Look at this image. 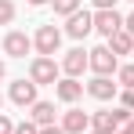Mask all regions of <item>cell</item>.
<instances>
[{"instance_id": "cell-1", "label": "cell", "mask_w": 134, "mask_h": 134, "mask_svg": "<svg viewBox=\"0 0 134 134\" xmlns=\"http://www.w3.org/2000/svg\"><path fill=\"white\" fill-rule=\"evenodd\" d=\"M62 44V33L54 29V25H40V33H36V51H40V58H51L54 51Z\"/></svg>"}, {"instance_id": "cell-2", "label": "cell", "mask_w": 134, "mask_h": 134, "mask_svg": "<svg viewBox=\"0 0 134 134\" xmlns=\"http://www.w3.org/2000/svg\"><path fill=\"white\" fill-rule=\"evenodd\" d=\"M91 69H94L98 76L116 72V54H112V47H94V51H91Z\"/></svg>"}, {"instance_id": "cell-3", "label": "cell", "mask_w": 134, "mask_h": 134, "mask_svg": "<svg viewBox=\"0 0 134 134\" xmlns=\"http://www.w3.org/2000/svg\"><path fill=\"white\" fill-rule=\"evenodd\" d=\"M94 29H98L102 36H109V40H112V36L123 29V18H120L116 11H98V15H94Z\"/></svg>"}, {"instance_id": "cell-4", "label": "cell", "mask_w": 134, "mask_h": 134, "mask_svg": "<svg viewBox=\"0 0 134 134\" xmlns=\"http://www.w3.org/2000/svg\"><path fill=\"white\" fill-rule=\"evenodd\" d=\"M87 65H91V54L83 51V47H72V51L65 54V62H62V69H65L72 80H76V76H80V72H83Z\"/></svg>"}, {"instance_id": "cell-5", "label": "cell", "mask_w": 134, "mask_h": 134, "mask_svg": "<svg viewBox=\"0 0 134 134\" xmlns=\"http://www.w3.org/2000/svg\"><path fill=\"white\" fill-rule=\"evenodd\" d=\"M91 29H94V15H87V11H76V15H69V25H65V33L69 36H87Z\"/></svg>"}, {"instance_id": "cell-6", "label": "cell", "mask_w": 134, "mask_h": 134, "mask_svg": "<svg viewBox=\"0 0 134 134\" xmlns=\"http://www.w3.org/2000/svg\"><path fill=\"white\" fill-rule=\"evenodd\" d=\"M54 80H58L54 58H36L33 62V83H54Z\"/></svg>"}, {"instance_id": "cell-7", "label": "cell", "mask_w": 134, "mask_h": 134, "mask_svg": "<svg viewBox=\"0 0 134 134\" xmlns=\"http://www.w3.org/2000/svg\"><path fill=\"white\" fill-rule=\"evenodd\" d=\"M11 102H15V105H36V83H33V80H29V83H25V80H18V83H11Z\"/></svg>"}, {"instance_id": "cell-8", "label": "cell", "mask_w": 134, "mask_h": 134, "mask_svg": "<svg viewBox=\"0 0 134 134\" xmlns=\"http://www.w3.org/2000/svg\"><path fill=\"white\" fill-rule=\"evenodd\" d=\"M29 47H33V40H29L25 33H7V40H4V51H7L11 58H25Z\"/></svg>"}, {"instance_id": "cell-9", "label": "cell", "mask_w": 134, "mask_h": 134, "mask_svg": "<svg viewBox=\"0 0 134 134\" xmlns=\"http://www.w3.org/2000/svg\"><path fill=\"white\" fill-rule=\"evenodd\" d=\"M87 123H91L87 112L69 109V112H65V120H62V131H65V134H83V131H87Z\"/></svg>"}, {"instance_id": "cell-10", "label": "cell", "mask_w": 134, "mask_h": 134, "mask_svg": "<svg viewBox=\"0 0 134 134\" xmlns=\"http://www.w3.org/2000/svg\"><path fill=\"white\" fill-rule=\"evenodd\" d=\"M91 123H94V131H98V134H120V123H123V120H120L116 112H94Z\"/></svg>"}, {"instance_id": "cell-11", "label": "cell", "mask_w": 134, "mask_h": 134, "mask_svg": "<svg viewBox=\"0 0 134 134\" xmlns=\"http://www.w3.org/2000/svg\"><path fill=\"white\" fill-rule=\"evenodd\" d=\"M87 91H91V98H98V102H109L112 94H116V83H112L109 76H94L87 83Z\"/></svg>"}, {"instance_id": "cell-12", "label": "cell", "mask_w": 134, "mask_h": 134, "mask_svg": "<svg viewBox=\"0 0 134 134\" xmlns=\"http://www.w3.org/2000/svg\"><path fill=\"white\" fill-rule=\"evenodd\" d=\"M33 123L36 127H54V105L51 102H36L33 105Z\"/></svg>"}, {"instance_id": "cell-13", "label": "cell", "mask_w": 134, "mask_h": 134, "mask_svg": "<svg viewBox=\"0 0 134 134\" xmlns=\"http://www.w3.org/2000/svg\"><path fill=\"white\" fill-rule=\"evenodd\" d=\"M80 94H83V83H76V80H72V76H69V80H62V83H58V98H62V102H76V98H80Z\"/></svg>"}, {"instance_id": "cell-14", "label": "cell", "mask_w": 134, "mask_h": 134, "mask_svg": "<svg viewBox=\"0 0 134 134\" xmlns=\"http://www.w3.org/2000/svg\"><path fill=\"white\" fill-rule=\"evenodd\" d=\"M109 47L116 51V54H127V51H134V36H131V33H123V29H120V33H116V36L109 40Z\"/></svg>"}, {"instance_id": "cell-15", "label": "cell", "mask_w": 134, "mask_h": 134, "mask_svg": "<svg viewBox=\"0 0 134 134\" xmlns=\"http://www.w3.org/2000/svg\"><path fill=\"white\" fill-rule=\"evenodd\" d=\"M54 11L58 15H76L80 11V0H54Z\"/></svg>"}, {"instance_id": "cell-16", "label": "cell", "mask_w": 134, "mask_h": 134, "mask_svg": "<svg viewBox=\"0 0 134 134\" xmlns=\"http://www.w3.org/2000/svg\"><path fill=\"white\" fill-rule=\"evenodd\" d=\"M11 18H15V4L11 0H0V25H7Z\"/></svg>"}, {"instance_id": "cell-17", "label": "cell", "mask_w": 134, "mask_h": 134, "mask_svg": "<svg viewBox=\"0 0 134 134\" xmlns=\"http://www.w3.org/2000/svg\"><path fill=\"white\" fill-rule=\"evenodd\" d=\"M120 83H123L127 91H134V65H123V69H120Z\"/></svg>"}, {"instance_id": "cell-18", "label": "cell", "mask_w": 134, "mask_h": 134, "mask_svg": "<svg viewBox=\"0 0 134 134\" xmlns=\"http://www.w3.org/2000/svg\"><path fill=\"white\" fill-rule=\"evenodd\" d=\"M15 134H40V127H36V123H18Z\"/></svg>"}, {"instance_id": "cell-19", "label": "cell", "mask_w": 134, "mask_h": 134, "mask_svg": "<svg viewBox=\"0 0 134 134\" xmlns=\"http://www.w3.org/2000/svg\"><path fill=\"white\" fill-rule=\"evenodd\" d=\"M120 102H123V109H134V91H123Z\"/></svg>"}, {"instance_id": "cell-20", "label": "cell", "mask_w": 134, "mask_h": 134, "mask_svg": "<svg viewBox=\"0 0 134 134\" xmlns=\"http://www.w3.org/2000/svg\"><path fill=\"white\" fill-rule=\"evenodd\" d=\"M0 134H15V127H11V120H7V116H0Z\"/></svg>"}, {"instance_id": "cell-21", "label": "cell", "mask_w": 134, "mask_h": 134, "mask_svg": "<svg viewBox=\"0 0 134 134\" xmlns=\"http://www.w3.org/2000/svg\"><path fill=\"white\" fill-rule=\"evenodd\" d=\"M94 4H98V11H112V4H116V0H94Z\"/></svg>"}, {"instance_id": "cell-22", "label": "cell", "mask_w": 134, "mask_h": 134, "mask_svg": "<svg viewBox=\"0 0 134 134\" xmlns=\"http://www.w3.org/2000/svg\"><path fill=\"white\" fill-rule=\"evenodd\" d=\"M40 134H65L62 127H40Z\"/></svg>"}, {"instance_id": "cell-23", "label": "cell", "mask_w": 134, "mask_h": 134, "mask_svg": "<svg viewBox=\"0 0 134 134\" xmlns=\"http://www.w3.org/2000/svg\"><path fill=\"white\" fill-rule=\"evenodd\" d=\"M127 33H134V15H131V18H127Z\"/></svg>"}, {"instance_id": "cell-24", "label": "cell", "mask_w": 134, "mask_h": 134, "mask_svg": "<svg viewBox=\"0 0 134 134\" xmlns=\"http://www.w3.org/2000/svg\"><path fill=\"white\" fill-rule=\"evenodd\" d=\"M127 134H134V120H127Z\"/></svg>"}, {"instance_id": "cell-25", "label": "cell", "mask_w": 134, "mask_h": 134, "mask_svg": "<svg viewBox=\"0 0 134 134\" xmlns=\"http://www.w3.org/2000/svg\"><path fill=\"white\" fill-rule=\"evenodd\" d=\"M29 4H33V7H40V4H47V0H29Z\"/></svg>"}, {"instance_id": "cell-26", "label": "cell", "mask_w": 134, "mask_h": 134, "mask_svg": "<svg viewBox=\"0 0 134 134\" xmlns=\"http://www.w3.org/2000/svg\"><path fill=\"white\" fill-rule=\"evenodd\" d=\"M0 80H4V62H0Z\"/></svg>"}, {"instance_id": "cell-27", "label": "cell", "mask_w": 134, "mask_h": 134, "mask_svg": "<svg viewBox=\"0 0 134 134\" xmlns=\"http://www.w3.org/2000/svg\"><path fill=\"white\" fill-rule=\"evenodd\" d=\"M0 105H4V98H0Z\"/></svg>"}, {"instance_id": "cell-28", "label": "cell", "mask_w": 134, "mask_h": 134, "mask_svg": "<svg viewBox=\"0 0 134 134\" xmlns=\"http://www.w3.org/2000/svg\"><path fill=\"white\" fill-rule=\"evenodd\" d=\"M120 134H127V131H120Z\"/></svg>"}, {"instance_id": "cell-29", "label": "cell", "mask_w": 134, "mask_h": 134, "mask_svg": "<svg viewBox=\"0 0 134 134\" xmlns=\"http://www.w3.org/2000/svg\"><path fill=\"white\" fill-rule=\"evenodd\" d=\"M94 134H98V131H94Z\"/></svg>"}]
</instances>
